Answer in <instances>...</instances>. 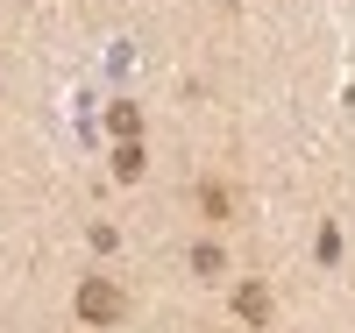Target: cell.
Returning <instances> with one entry per match:
<instances>
[{"instance_id": "1", "label": "cell", "mask_w": 355, "mask_h": 333, "mask_svg": "<svg viewBox=\"0 0 355 333\" xmlns=\"http://www.w3.org/2000/svg\"><path fill=\"white\" fill-rule=\"evenodd\" d=\"M78 312L85 319H114V312H121V291H114V284H85L78 291Z\"/></svg>"}, {"instance_id": "2", "label": "cell", "mask_w": 355, "mask_h": 333, "mask_svg": "<svg viewBox=\"0 0 355 333\" xmlns=\"http://www.w3.org/2000/svg\"><path fill=\"white\" fill-rule=\"evenodd\" d=\"M263 312H270V298H263V284H249L242 291V319H263Z\"/></svg>"}]
</instances>
